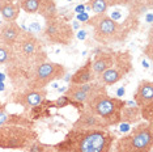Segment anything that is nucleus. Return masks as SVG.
<instances>
[{
	"label": "nucleus",
	"instance_id": "obj_1",
	"mask_svg": "<svg viewBox=\"0 0 153 152\" xmlns=\"http://www.w3.org/2000/svg\"><path fill=\"white\" fill-rule=\"evenodd\" d=\"M46 53L39 39L33 34L22 32L21 37L13 46L12 59L8 63V72L12 81L19 87L24 83L27 85V83L32 80L37 67L46 62Z\"/></svg>",
	"mask_w": 153,
	"mask_h": 152
},
{
	"label": "nucleus",
	"instance_id": "obj_2",
	"mask_svg": "<svg viewBox=\"0 0 153 152\" xmlns=\"http://www.w3.org/2000/svg\"><path fill=\"white\" fill-rule=\"evenodd\" d=\"M115 136L109 129L81 130L74 129L59 143L54 144L56 152H110Z\"/></svg>",
	"mask_w": 153,
	"mask_h": 152
},
{
	"label": "nucleus",
	"instance_id": "obj_3",
	"mask_svg": "<svg viewBox=\"0 0 153 152\" xmlns=\"http://www.w3.org/2000/svg\"><path fill=\"white\" fill-rule=\"evenodd\" d=\"M126 101L107 95L106 87L98 91L85 102L84 109L98 115L107 123V126H117L120 123V113Z\"/></svg>",
	"mask_w": 153,
	"mask_h": 152
},
{
	"label": "nucleus",
	"instance_id": "obj_4",
	"mask_svg": "<svg viewBox=\"0 0 153 152\" xmlns=\"http://www.w3.org/2000/svg\"><path fill=\"white\" fill-rule=\"evenodd\" d=\"M152 142V122H143L134 127L128 135L118 139L113 152H151Z\"/></svg>",
	"mask_w": 153,
	"mask_h": 152
},
{
	"label": "nucleus",
	"instance_id": "obj_5",
	"mask_svg": "<svg viewBox=\"0 0 153 152\" xmlns=\"http://www.w3.org/2000/svg\"><path fill=\"white\" fill-rule=\"evenodd\" d=\"M37 138V133L32 127L20 125H3L0 127L1 150H26Z\"/></svg>",
	"mask_w": 153,
	"mask_h": 152
},
{
	"label": "nucleus",
	"instance_id": "obj_6",
	"mask_svg": "<svg viewBox=\"0 0 153 152\" xmlns=\"http://www.w3.org/2000/svg\"><path fill=\"white\" fill-rule=\"evenodd\" d=\"M88 24L93 26V38L100 43H115L123 41L126 37L123 25L110 19L106 13L93 16L89 19Z\"/></svg>",
	"mask_w": 153,
	"mask_h": 152
},
{
	"label": "nucleus",
	"instance_id": "obj_7",
	"mask_svg": "<svg viewBox=\"0 0 153 152\" xmlns=\"http://www.w3.org/2000/svg\"><path fill=\"white\" fill-rule=\"evenodd\" d=\"M132 70V59L128 51H118L115 60L111 67H109L105 72H102L100 76H97L96 81L100 84L110 87L117 84L119 80L124 77L127 74H130Z\"/></svg>",
	"mask_w": 153,
	"mask_h": 152
},
{
	"label": "nucleus",
	"instance_id": "obj_8",
	"mask_svg": "<svg viewBox=\"0 0 153 152\" xmlns=\"http://www.w3.org/2000/svg\"><path fill=\"white\" fill-rule=\"evenodd\" d=\"M65 67L54 62H43L37 67L32 80L27 83L25 89H45L54 80L62 79L65 75Z\"/></svg>",
	"mask_w": 153,
	"mask_h": 152
},
{
	"label": "nucleus",
	"instance_id": "obj_9",
	"mask_svg": "<svg viewBox=\"0 0 153 152\" xmlns=\"http://www.w3.org/2000/svg\"><path fill=\"white\" fill-rule=\"evenodd\" d=\"M43 34L50 43L56 45H69L74 39L72 26L65 22L64 20L59 19V16L46 20Z\"/></svg>",
	"mask_w": 153,
	"mask_h": 152
},
{
	"label": "nucleus",
	"instance_id": "obj_10",
	"mask_svg": "<svg viewBox=\"0 0 153 152\" xmlns=\"http://www.w3.org/2000/svg\"><path fill=\"white\" fill-rule=\"evenodd\" d=\"M102 88H105V85L100 84L98 81L86 83V84H69V87L65 91V96L69 100H74L76 102L85 105V102Z\"/></svg>",
	"mask_w": 153,
	"mask_h": 152
},
{
	"label": "nucleus",
	"instance_id": "obj_11",
	"mask_svg": "<svg viewBox=\"0 0 153 152\" xmlns=\"http://www.w3.org/2000/svg\"><path fill=\"white\" fill-rule=\"evenodd\" d=\"M46 95V89H24L12 95L11 101L13 104H19L25 109H29L41 105L45 101Z\"/></svg>",
	"mask_w": 153,
	"mask_h": 152
},
{
	"label": "nucleus",
	"instance_id": "obj_12",
	"mask_svg": "<svg viewBox=\"0 0 153 152\" xmlns=\"http://www.w3.org/2000/svg\"><path fill=\"white\" fill-rule=\"evenodd\" d=\"M74 129H81V130H105L109 129L107 123L98 115L88 112L86 109H82L80 112V115L77 121L74 123Z\"/></svg>",
	"mask_w": 153,
	"mask_h": 152
},
{
	"label": "nucleus",
	"instance_id": "obj_13",
	"mask_svg": "<svg viewBox=\"0 0 153 152\" xmlns=\"http://www.w3.org/2000/svg\"><path fill=\"white\" fill-rule=\"evenodd\" d=\"M134 101L139 109L153 108V83L151 80L139 83L134 95Z\"/></svg>",
	"mask_w": 153,
	"mask_h": 152
},
{
	"label": "nucleus",
	"instance_id": "obj_14",
	"mask_svg": "<svg viewBox=\"0 0 153 152\" xmlns=\"http://www.w3.org/2000/svg\"><path fill=\"white\" fill-rule=\"evenodd\" d=\"M117 53L115 51H100L96 54V57L92 60V71L94 74L96 79L102 72H105L107 68L111 67L115 60Z\"/></svg>",
	"mask_w": 153,
	"mask_h": 152
},
{
	"label": "nucleus",
	"instance_id": "obj_15",
	"mask_svg": "<svg viewBox=\"0 0 153 152\" xmlns=\"http://www.w3.org/2000/svg\"><path fill=\"white\" fill-rule=\"evenodd\" d=\"M22 34V29L15 21L5 22L0 28V42L13 47Z\"/></svg>",
	"mask_w": 153,
	"mask_h": 152
},
{
	"label": "nucleus",
	"instance_id": "obj_16",
	"mask_svg": "<svg viewBox=\"0 0 153 152\" xmlns=\"http://www.w3.org/2000/svg\"><path fill=\"white\" fill-rule=\"evenodd\" d=\"M19 0H0V13L7 22L16 21L20 15Z\"/></svg>",
	"mask_w": 153,
	"mask_h": 152
},
{
	"label": "nucleus",
	"instance_id": "obj_17",
	"mask_svg": "<svg viewBox=\"0 0 153 152\" xmlns=\"http://www.w3.org/2000/svg\"><path fill=\"white\" fill-rule=\"evenodd\" d=\"M96 81V76L92 71V59H88L81 68L72 75L71 77V84H86V83Z\"/></svg>",
	"mask_w": 153,
	"mask_h": 152
},
{
	"label": "nucleus",
	"instance_id": "obj_18",
	"mask_svg": "<svg viewBox=\"0 0 153 152\" xmlns=\"http://www.w3.org/2000/svg\"><path fill=\"white\" fill-rule=\"evenodd\" d=\"M140 119V109L136 106V104H134V101H127L124 104L123 109H122L120 122H126L128 125H132V123H137Z\"/></svg>",
	"mask_w": 153,
	"mask_h": 152
},
{
	"label": "nucleus",
	"instance_id": "obj_19",
	"mask_svg": "<svg viewBox=\"0 0 153 152\" xmlns=\"http://www.w3.org/2000/svg\"><path fill=\"white\" fill-rule=\"evenodd\" d=\"M38 12L46 20L58 17V8L56 4H55V0H42L39 4V8H38Z\"/></svg>",
	"mask_w": 153,
	"mask_h": 152
},
{
	"label": "nucleus",
	"instance_id": "obj_20",
	"mask_svg": "<svg viewBox=\"0 0 153 152\" xmlns=\"http://www.w3.org/2000/svg\"><path fill=\"white\" fill-rule=\"evenodd\" d=\"M89 8L96 15H102V13H106L107 8H109V3L107 0H89Z\"/></svg>",
	"mask_w": 153,
	"mask_h": 152
},
{
	"label": "nucleus",
	"instance_id": "obj_21",
	"mask_svg": "<svg viewBox=\"0 0 153 152\" xmlns=\"http://www.w3.org/2000/svg\"><path fill=\"white\" fill-rule=\"evenodd\" d=\"M26 150H27V152H56L54 146L41 143V142H38V140L33 142V143L30 144Z\"/></svg>",
	"mask_w": 153,
	"mask_h": 152
},
{
	"label": "nucleus",
	"instance_id": "obj_22",
	"mask_svg": "<svg viewBox=\"0 0 153 152\" xmlns=\"http://www.w3.org/2000/svg\"><path fill=\"white\" fill-rule=\"evenodd\" d=\"M13 55V47L0 42V64L9 63Z\"/></svg>",
	"mask_w": 153,
	"mask_h": 152
},
{
	"label": "nucleus",
	"instance_id": "obj_23",
	"mask_svg": "<svg viewBox=\"0 0 153 152\" xmlns=\"http://www.w3.org/2000/svg\"><path fill=\"white\" fill-rule=\"evenodd\" d=\"M89 15L86 12H82V13H79L77 15V21H81V22H88L89 21Z\"/></svg>",
	"mask_w": 153,
	"mask_h": 152
},
{
	"label": "nucleus",
	"instance_id": "obj_24",
	"mask_svg": "<svg viewBox=\"0 0 153 152\" xmlns=\"http://www.w3.org/2000/svg\"><path fill=\"white\" fill-rule=\"evenodd\" d=\"M119 130L122 131V133H127V131H130L131 129H130V127H131V125H128V123H126V122H120L119 123Z\"/></svg>",
	"mask_w": 153,
	"mask_h": 152
},
{
	"label": "nucleus",
	"instance_id": "obj_25",
	"mask_svg": "<svg viewBox=\"0 0 153 152\" xmlns=\"http://www.w3.org/2000/svg\"><path fill=\"white\" fill-rule=\"evenodd\" d=\"M75 12L77 13V15H79V13H82V12H85V5H84V4H79V5H77V7H76V8H75Z\"/></svg>",
	"mask_w": 153,
	"mask_h": 152
},
{
	"label": "nucleus",
	"instance_id": "obj_26",
	"mask_svg": "<svg viewBox=\"0 0 153 152\" xmlns=\"http://www.w3.org/2000/svg\"><path fill=\"white\" fill-rule=\"evenodd\" d=\"M124 93H126V91H124V88H123V87H120V88L117 91V97H118V98L123 97V96H124Z\"/></svg>",
	"mask_w": 153,
	"mask_h": 152
},
{
	"label": "nucleus",
	"instance_id": "obj_27",
	"mask_svg": "<svg viewBox=\"0 0 153 152\" xmlns=\"http://www.w3.org/2000/svg\"><path fill=\"white\" fill-rule=\"evenodd\" d=\"M77 38H79V39H85V38H86V32H84V30H80V32L77 33Z\"/></svg>",
	"mask_w": 153,
	"mask_h": 152
},
{
	"label": "nucleus",
	"instance_id": "obj_28",
	"mask_svg": "<svg viewBox=\"0 0 153 152\" xmlns=\"http://www.w3.org/2000/svg\"><path fill=\"white\" fill-rule=\"evenodd\" d=\"M5 89V85H4V81H0V92L4 91Z\"/></svg>",
	"mask_w": 153,
	"mask_h": 152
},
{
	"label": "nucleus",
	"instance_id": "obj_29",
	"mask_svg": "<svg viewBox=\"0 0 153 152\" xmlns=\"http://www.w3.org/2000/svg\"><path fill=\"white\" fill-rule=\"evenodd\" d=\"M5 80V75L3 72H0V81H4Z\"/></svg>",
	"mask_w": 153,
	"mask_h": 152
},
{
	"label": "nucleus",
	"instance_id": "obj_30",
	"mask_svg": "<svg viewBox=\"0 0 153 152\" xmlns=\"http://www.w3.org/2000/svg\"><path fill=\"white\" fill-rule=\"evenodd\" d=\"M74 28L76 29V28H79V21H74Z\"/></svg>",
	"mask_w": 153,
	"mask_h": 152
},
{
	"label": "nucleus",
	"instance_id": "obj_31",
	"mask_svg": "<svg viewBox=\"0 0 153 152\" xmlns=\"http://www.w3.org/2000/svg\"><path fill=\"white\" fill-rule=\"evenodd\" d=\"M147 20L149 22H151V20H152V16H151V13H148V16H147Z\"/></svg>",
	"mask_w": 153,
	"mask_h": 152
},
{
	"label": "nucleus",
	"instance_id": "obj_32",
	"mask_svg": "<svg viewBox=\"0 0 153 152\" xmlns=\"http://www.w3.org/2000/svg\"><path fill=\"white\" fill-rule=\"evenodd\" d=\"M1 110H4V105H3V104L0 102V112H1Z\"/></svg>",
	"mask_w": 153,
	"mask_h": 152
},
{
	"label": "nucleus",
	"instance_id": "obj_33",
	"mask_svg": "<svg viewBox=\"0 0 153 152\" xmlns=\"http://www.w3.org/2000/svg\"><path fill=\"white\" fill-rule=\"evenodd\" d=\"M68 1H72V0H68Z\"/></svg>",
	"mask_w": 153,
	"mask_h": 152
}]
</instances>
